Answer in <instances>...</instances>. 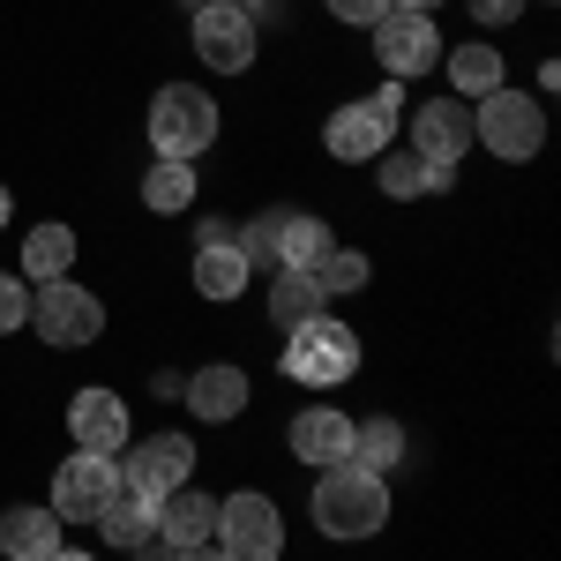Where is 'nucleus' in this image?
Returning <instances> with one entry per match:
<instances>
[{"label": "nucleus", "mask_w": 561, "mask_h": 561, "mask_svg": "<svg viewBox=\"0 0 561 561\" xmlns=\"http://www.w3.org/2000/svg\"><path fill=\"white\" fill-rule=\"evenodd\" d=\"M389 8H412V15H434L442 0H389Z\"/></svg>", "instance_id": "f704fd0d"}, {"label": "nucleus", "mask_w": 561, "mask_h": 561, "mask_svg": "<svg viewBox=\"0 0 561 561\" xmlns=\"http://www.w3.org/2000/svg\"><path fill=\"white\" fill-rule=\"evenodd\" d=\"M158 539H173V547H203V539H217V502L195 494V486H173V494L158 502Z\"/></svg>", "instance_id": "f3484780"}, {"label": "nucleus", "mask_w": 561, "mask_h": 561, "mask_svg": "<svg viewBox=\"0 0 561 561\" xmlns=\"http://www.w3.org/2000/svg\"><path fill=\"white\" fill-rule=\"evenodd\" d=\"M502 90V53L494 45H457L449 53V98H486Z\"/></svg>", "instance_id": "393cba45"}, {"label": "nucleus", "mask_w": 561, "mask_h": 561, "mask_svg": "<svg viewBox=\"0 0 561 561\" xmlns=\"http://www.w3.org/2000/svg\"><path fill=\"white\" fill-rule=\"evenodd\" d=\"M98 330H105V307H98V293L68 285V277L38 285V337H45L53 352H83V345H98Z\"/></svg>", "instance_id": "6e6552de"}, {"label": "nucleus", "mask_w": 561, "mask_h": 561, "mask_svg": "<svg viewBox=\"0 0 561 561\" xmlns=\"http://www.w3.org/2000/svg\"><path fill=\"white\" fill-rule=\"evenodd\" d=\"M180 561H225V547H217V539H203V547H180Z\"/></svg>", "instance_id": "72a5a7b5"}, {"label": "nucleus", "mask_w": 561, "mask_h": 561, "mask_svg": "<svg viewBox=\"0 0 561 561\" xmlns=\"http://www.w3.org/2000/svg\"><path fill=\"white\" fill-rule=\"evenodd\" d=\"M270 240H277V270H314L322 248H330L322 217H307V210H270Z\"/></svg>", "instance_id": "6ab92c4d"}, {"label": "nucleus", "mask_w": 561, "mask_h": 561, "mask_svg": "<svg viewBox=\"0 0 561 561\" xmlns=\"http://www.w3.org/2000/svg\"><path fill=\"white\" fill-rule=\"evenodd\" d=\"M293 457L300 465H314V472H330V465H352V420L337 412V404H307L300 420H293Z\"/></svg>", "instance_id": "ddd939ff"}, {"label": "nucleus", "mask_w": 561, "mask_h": 561, "mask_svg": "<svg viewBox=\"0 0 561 561\" xmlns=\"http://www.w3.org/2000/svg\"><path fill=\"white\" fill-rule=\"evenodd\" d=\"M23 322H31V285L0 270V337H8V330H23Z\"/></svg>", "instance_id": "cd10ccee"}, {"label": "nucleus", "mask_w": 561, "mask_h": 561, "mask_svg": "<svg viewBox=\"0 0 561 561\" xmlns=\"http://www.w3.org/2000/svg\"><path fill=\"white\" fill-rule=\"evenodd\" d=\"M517 8H524V0H472V23H486V31H494V23H510Z\"/></svg>", "instance_id": "c756f323"}, {"label": "nucleus", "mask_w": 561, "mask_h": 561, "mask_svg": "<svg viewBox=\"0 0 561 561\" xmlns=\"http://www.w3.org/2000/svg\"><path fill=\"white\" fill-rule=\"evenodd\" d=\"M150 142H158V158H203L217 142V98L195 83H165L150 98Z\"/></svg>", "instance_id": "f03ea898"}, {"label": "nucleus", "mask_w": 561, "mask_h": 561, "mask_svg": "<svg viewBox=\"0 0 561 561\" xmlns=\"http://www.w3.org/2000/svg\"><path fill=\"white\" fill-rule=\"evenodd\" d=\"M180 397H187L195 420H217V427H225V420L248 412V375H240V367H195V375L180 382Z\"/></svg>", "instance_id": "2eb2a0df"}, {"label": "nucleus", "mask_w": 561, "mask_h": 561, "mask_svg": "<svg viewBox=\"0 0 561 561\" xmlns=\"http://www.w3.org/2000/svg\"><path fill=\"white\" fill-rule=\"evenodd\" d=\"M412 150H420L427 165H442V173H457L465 150H472V105H457V98L420 105V113H412Z\"/></svg>", "instance_id": "9b49d317"}, {"label": "nucleus", "mask_w": 561, "mask_h": 561, "mask_svg": "<svg viewBox=\"0 0 561 561\" xmlns=\"http://www.w3.org/2000/svg\"><path fill=\"white\" fill-rule=\"evenodd\" d=\"M293 345H285V375L300 389H337L359 367V337H352L345 322H330V314H314L300 330H285Z\"/></svg>", "instance_id": "20e7f679"}, {"label": "nucleus", "mask_w": 561, "mask_h": 561, "mask_svg": "<svg viewBox=\"0 0 561 561\" xmlns=\"http://www.w3.org/2000/svg\"><path fill=\"white\" fill-rule=\"evenodd\" d=\"M397 457H404V427H397V420H352V465H359V472H382L389 479V465H397Z\"/></svg>", "instance_id": "b1692460"}, {"label": "nucleus", "mask_w": 561, "mask_h": 561, "mask_svg": "<svg viewBox=\"0 0 561 561\" xmlns=\"http://www.w3.org/2000/svg\"><path fill=\"white\" fill-rule=\"evenodd\" d=\"M53 561H98V554H68V547H60V554H53Z\"/></svg>", "instance_id": "c9c22d12"}, {"label": "nucleus", "mask_w": 561, "mask_h": 561, "mask_svg": "<svg viewBox=\"0 0 561 561\" xmlns=\"http://www.w3.org/2000/svg\"><path fill=\"white\" fill-rule=\"evenodd\" d=\"M76 270V232L68 225H38L31 240H23V277L31 285H53V277H68Z\"/></svg>", "instance_id": "5701e85b"}, {"label": "nucleus", "mask_w": 561, "mask_h": 561, "mask_svg": "<svg viewBox=\"0 0 561 561\" xmlns=\"http://www.w3.org/2000/svg\"><path fill=\"white\" fill-rule=\"evenodd\" d=\"M142 203H150V210H187V203H195V165L158 158V165L142 173Z\"/></svg>", "instance_id": "bb28decb"}, {"label": "nucleus", "mask_w": 561, "mask_h": 561, "mask_svg": "<svg viewBox=\"0 0 561 561\" xmlns=\"http://www.w3.org/2000/svg\"><path fill=\"white\" fill-rule=\"evenodd\" d=\"M68 434H76V449H90V457H121L128 449V404L113 389H76Z\"/></svg>", "instance_id": "f8f14e48"}, {"label": "nucleus", "mask_w": 561, "mask_h": 561, "mask_svg": "<svg viewBox=\"0 0 561 561\" xmlns=\"http://www.w3.org/2000/svg\"><path fill=\"white\" fill-rule=\"evenodd\" d=\"M472 142H486L494 158L524 165V158H539V142H547V105L524 98V90H486L479 113H472Z\"/></svg>", "instance_id": "7ed1b4c3"}, {"label": "nucleus", "mask_w": 561, "mask_h": 561, "mask_svg": "<svg viewBox=\"0 0 561 561\" xmlns=\"http://www.w3.org/2000/svg\"><path fill=\"white\" fill-rule=\"evenodd\" d=\"M367 105H375V113H382L389 128H397V105H404V90H397V76H389V83L375 90V98H367Z\"/></svg>", "instance_id": "7c9ffc66"}, {"label": "nucleus", "mask_w": 561, "mask_h": 561, "mask_svg": "<svg viewBox=\"0 0 561 561\" xmlns=\"http://www.w3.org/2000/svg\"><path fill=\"white\" fill-rule=\"evenodd\" d=\"M382 8H389V0H330V15H337V23H359V31H367Z\"/></svg>", "instance_id": "c85d7f7f"}, {"label": "nucleus", "mask_w": 561, "mask_h": 561, "mask_svg": "<svg viewBox=\"0 0 561 561\" xmlns=\"http://www.w3.org/2000/svg\"><path fill=\"white\" fill-rule=\"evenodd\" d=\"M248 277H255V262L240 255V240H225V248H195V293L203 300H240L248 293Z\"/></svg>", "instance_id": "a211bd4d"}, {"label": "nucleus", "mask_w": 561, "mask_h": 561, "mask_svg": "<svg viewBox=\"0 0 561 561\" xmlns=\"http://www.w3.org/2000/svg\"><path fill=\"white\" fill-rule=\"evenodd\" d=\"M0 554L8 561H53L60 554V517H53V502H15V510H0Z\"/></svg>", "instance_id": "4468645a"}, {"label": "nucleus", "mask_w": 561, "mask_h": 561, "mask_svg": "<svg viewBox=\"0 0 561 561\" xmlns=\"http://www.w3.org/2000/svg\"><path fill=\"white\" fill-rule=\"evenodd\" d=\"M322 142H330V158H382L389 150V121L359 98V105H337V121L322 128Z\"/></svg>", "instance_id": "dca6fc26"}, {"label": "nucleus", "mask_w": 561, "mask_h": 561, "mask_svg": "<svg viewBox=\"0 0 561 561\" xmlns=\"http://www.w3.org/2000/svg\"><path fill=\"white\" fill-rule=\"evenodd\" d=\"M367 277H375V262L359 255V248H322V262H314L322 300H337V293H367Z\"/></svg>", "instance_id": "a878e982"}, {"label": "nucleus", "mask_w": 561, "mask_h": 561, "mask_svg": "<svg viewBox=\"0 0 561 561\" xmlns=\"http://www.w3.org/2000/svg\"><path fill=\"white\" fill-rule=\"evenodd\" d=\"M135 561H180V547L173 539H158V531H150V539H142V547H128Z\"/></svg>", "instance_id": "2f4dec72"}, {"label": "nucleus", "mask_w": 561, "mask_h": 561, "mask_svg": "<svg viewBox=\"0 0 561 561\" xmlns=\"http://www.w3.org/2000/svg\"><path fill=\"white\" fill-rule=\"evenodd\" d=\"M90 524H98V539H105V547H142V539L158 531V502H142V494H113Z\"/></svg>", "instance_id": "4be33fe9"}, {"label": "nucleus", "mask_w": 561, "mask_h": 561, "mask_svg": "<svg viewBox=\"0 0 561 561\" xmlns=\"http://www.w3.org/2000/svg\"><path fill=\"white\" fill-rule=\"evenodd\" d=\"M195 8H240V15L255 23V15H262V8H270V0H195Z\"/></svg>", "instance_id": "473e14b6"}, {"label": "nucleus", "mask_w": 561, "mask_h": 561, "mask_svg": "<svg viewBox=\"0 0 561 561\" xmlns=\"http://www.w3.org/2000/svg\"><path fill=\"white\" fill-rule=\"evenodd\" d=\"M121 457H128V465H113L121 472V494H142V502H165L195 472V442L187 434H150V442H128Z\"/></svg>", "instance_id": "39448f33"}, {"label": "nucleus", "mask_w": 561, "mask_h": 561, "mask_svg": "<svg viewBox=\"0 0 561 561\" xmlns=\"http://www.w3.org/2000/svg\"><path fill=\"white\" fill-rule=\"evenodd\" d=\"M375 180H382V195H442V187H457V173H442V165H427L420 150H382V165H375Z\"/></svg>", "instance_id": "aec40b11"}, {"label": "nucleus", "mask_w": 561, "mask_h": 561, "mask_svg": "<svg viewBox=\"0 0 561 561\" xmlns=\"http://www.w3.org/2000/svg\"><path fill=\"white\" fill-rule=\"evenodd\" d=\"M121 494V472H113V457H90V449H76L60 472H53V517L60 524H90L105 502Z\"/></svg>", "instance_id": "1a4fd4ad"}, {"label": "nucleus", "mask_w": 561, "mask_h": 561, "mask_svg": "<svg viewBox=\"0 0 561 561\" xmlns=\"http://www.w3.org/2000/svg\"><path fill=\"white\" fill-rule=\"evenodd\" d=\"M314 524L330 539H375L389 524V479L359 472V465H330L314 479Z\"/></svg>", "instance_id": "f257e3e1"}, {"label": "nucleus", "mask_w": 561, "mask_h": 561, "mask_svg": "<svg viewBox=\"0 0 561 561\" xmlns=\"http://www.w3.org/2000/svg\"><path fill=\"white\" fill-rule=\"evenodd\" d=\"M217 547L225 561H277L285 554V517L270 494H232L217 502Z\"/></svg>", "instance_id": "423d86ee"}, {"label": "nucleus", "mask_w": 561, "mask_h": 561, "mask_svg": "<svg viewBox=\"0 0 561 561\" xmlns=\"http://www.w3.org/2000/svg\"><path fill=\"white\" fill-rule=\"evenodd\" d=\"M322 285H314V270H277V285H270V322L277 330H300V322H314L322 314Z\"/></svg>", "instance_id": "412c9836"}, {"label": "nucleus", "mask_w": 561, "mask_h": 561, "mask_svg": "<svg viewBox=\"0 0 561 561\" xmlns=\"http://www.w3.org/2000/svg\"><path fill=\"white\" fill-rule=\"evenodd\" d=\"M195 53L217 76H248L255 68V23L240 8H195Z\"/></svg>", "instance_id": "9d476101"}, {"label": "nucleus", "mask_w": 561, "mask_h": 561, "mask_svg": "<svg viewBox=\"0 0 561 561\" xmlns=\"http://www.w3.org/2000/svg\"><path fill=\"white\" fill-rule=\"evenodd\" d=\"M367 31H375V60H382L397 83H404V76H427V68H442V31H434V15L382 8Z\"/></svg>", "instance_id": "0eeeda50"}, {"label": "nucleus", "mask_w": 561, "mask_h": 561, "mask_svg": "<svg viewBox=\"0 0 561 561\" xmlns=\"http://www.w3.org/2000/svg\"><path fill=\"white\" fill-rule=\"evenodd\" d=\"M0 225H8V187H0Z\"/></svg>", "instance_id": "e433bc0d"}]
</instances>
